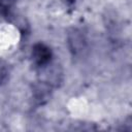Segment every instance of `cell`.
<instances>
[{
    "label": "cell",
    "instance_id": "1",
    "mask_svg": "<svg viewBox=\"0 0 132 132\" xmlns=\"http://www.w3.org/2000/svg\"><path fill=\"white\" fill-rule=\"evenodd\" d=\"M39 77L40 82L46 85V86H55L61 80V70L59 66L55 63H52L51 61L39 66Z\"/></svg>",
    "mask_w": 132,
    "mask_h": 132
},
{
    "label": "cell",
    "instance_id": "2",
    "mask_svg": "<svg viewBox=\"0 0 132 132\" xmlns=\"http://www.w3.org/2000/svg\"><path fill=\"white\" fill-rule=\"evenodd\" d=\"M51 57H52L51 50L46 45H44L42 43H38V44L34 45L33 51H32V59L37 66H41V65L50 62Z\"/></svg>",
    "mask_w": 132,
    "mask_h": 132
},
{
    "label": "cell",
    "instance_id": "3",
    "mask_svg": "<svg viewBox=\"0 0 132 132\" xmlns=\"http://www.w3.org/2000/svg\"><path fill=\"white\" fill-rule=\"evenodd\" d=\"M70 43L72 45V48H74L75 51H79L84 46V38L78 32L75 31L70 37Z\"/></svg>",
    "mask_w": 132,
    "mask_h": 132
},
{
    "label": "cell",
    "instance_id": "4",
    "mask_svg": "<svg viewBox=\"0 0 132 132\" xmlns=\"http://www.w3.org/2000/svg\"><path fill=\"white\" fill-rule=\"evenodd\" d=\"M7 76V71H6V68L2 65H0V84L4 81V79L6 78Z\"/></svg>",
    "mask_w": 132,
    "mask_h": 132
},
{
    "label": "cell",
    "instance_id": "5",
    "mask_svg": "<svg viewBox=\"0 0 132 132\" xmlns=\"http://www.w3.org/2000/svg\"><path fill=\"white\" fill-rule=\"evenodd\" d=\"M15 0H0V4L4 7H7V6H10Z\"/></svg>",
    "mask_w": 132,
    "mask_h": 132
},
{
    "label": "cell",
    "instance_id": "6",
    "mask_svg": "<svg viewBox=\"0 0 132 132\" xmlns=\"http://www.w3.org/2000/svg\"><path fill=\"white\" fill-rule=\"evenodd\" d=\"M64 3H66V4H73L76 0H62Z\"/></svg>",
    "mask_w": 132,
    "mask_h": 132
}]
</instances>
